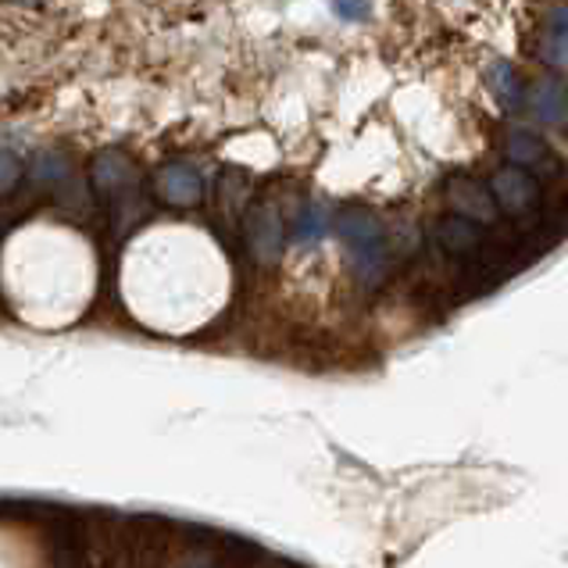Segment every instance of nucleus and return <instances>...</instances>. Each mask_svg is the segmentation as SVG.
<instances>
[{"instance_id": "obj_1", "label": "nucleus", "mask_w": 568, "mask_h": 568, "mask_svg": "<svg viewBox=\"0 0 568 568\" xmlns=\"http://www.w3.org/2000/svg\"><path fill=\"white\" fill-rule=\"evenodd\" d=\"M90 186L104 204H133L136 186H140V169L136 161L119 148H108L90 161Z\"/></svg>"}, {"instance_id": "obj_2", "label": "nucleus", "mask_w": 568, "mask_h": 568, "mask_svg": "<svg viewBox=\"0 0 568 568\" xmlns=\"http://www.w3.org/2000/svg\"><path fill=\"white\" fill-rule=\"evenodd\" d=\"M243 243L257 265H275L286 247V225L275 204H254L243 219Z\"/></svg>"}, {"instance_id": "obj_3", "label": "nucleus", "mask_w": 568, "mask_h": 568, "mask_svg": "<svg viewBox=\"0 0 568 568\" xmlns=\"http://www.w3.org/2000/svg\"><path fill=\"white\" fill-rule=\"evenodd\" d=\"M490 193L497 201V211H505L511 219H529L540 207V183L537 175L526 169L505 165L490 175Z\"/></svg>"}, {"instance_id": "obj_4", "label": "nucleus", "mask_w": 568, "mask_h": 568, "mask_svg": "<svg viewBox=\"0 0 568 568\" xmlns=\"http://www.w3.org/2000/svg\"><path fill=\"white\" fill-rule=\"evenodd\" d=\"M154 193L172 207H197L204 197V180L186 161H169L154 175Z\"/></svg>"}, {"instance_id": "obj_5", "label": "nucleus", "mask_w": 568, "mask_h": 568, "mask_svg": "<svg viewBox=\"0 0 568 568\" xmlns=\"http://www.w3.org/2000/svg\"><path fill=\"white\" fill-rule=\"evenodd\" d=\"M444 193H447V204L454 207V215L473 219L479 225H486V222L494 225L497 222V201H494L490 186L476 183L473 175H450Z\"/></svg>"}, {"instance_id": "obj_6", "label": "nucleus", "mask_w": 568, "mask_h": 568, "mask_svg": "<svg viewBox=\"0 0 568 568\" xmlns=\"http://www.w3.org/2000/svg\"><path fill=\"white\" fill-rule=\"evenodd\" d=\"M505 154H508V165H515V169L540 172V175L561 172L558 154L550 151L537 133H526V129H511V133L505 136Z\"/></svg>"}, {"instance_id": "obj_7", "label": "nucleus", "mask_w": 568, "mask_h": 568, "mask_svg": "<svg viewBox=\"0 0 568 568\" xmlns=\"http://www.w3.org/2000/svg\"><path fill=\"white\" fill-rule=\"evenodd\" d=\"M526 108L537 115V122H544L550 129L565 125L568 122V90H565V83H561V79H550V75L537 79L532 90L526 93Z\"/></svg>"}, {"instance_id": "obj_8", "label": "nucleus", "mask_w": 568, "mask_h": 568, "mask_svg": "<svg viewBox=\"0 0 568 568\" xmlns=\"http://www.w3.org/2000/svg\"><path fill=\"white\" fill-rule=\"evenodd\" d=\"M339 240L347 243V251H368V247H383V222L372 215L368 207H347L336 222Z\"/></svg>"}, {"instance_id": "obj_9", "label": "nucleus", "mask_w": 568, "mask_h": 568, "mask_svg": "<svg viewBox=\"0 0 568 568\" xmlns=\"http://www.w3.org/2000/svg\"><path fill=\"white\" fill-rule=\"evenodd\" d=\"M436 243L454 254V257H465V254H476L483 247V230H479V222L473 219H462V215H444L440 222H436V230H433Z\"/></svg>"}, {"instance_id": "obj_10", "label": "nucleus", "mask_w": 568, "mask_h": 568, "mask_svg": "<svg viewBox=\"0 0 568 568\" xmlns=\"http://www.w3.org/2000/svg\"><path fill=\"white\" fill-rule=\"evenodd\" d=\"M486 83H490V93L500 101V108L518 111L526 104V87H523V79H518V72L511 69L508 61H494L490 72H486Z\"/></svg>"}, {"instance_id": "obj_11", "label": "nucleus", "mask_w": 568, "mask_h": 568, "mask_svg": "<svg viewBox=\"0 0 568 568\" xmlns=\"http://www.w3.org/2000/svg\"><path fill=\"white\" fill-rule=\"evenodd\" d=\"M29 175H32L37 183H43V186H61V183L72 175V158L64 154V151L47 148V151H40L37 158H32Z\"/></svg>"}, {"instance_id": "obj_12", "label": "nucleus", "mask_w": 568, "mask_h": 568, "mask_svg": "<svg viewBox=\"0 0 568 568\" xmlns=\"http://www.w3.org/2000/svg\"><path fill=\"white\" fill-rule=\"evenodd\" d=\"M326 225H329L326 207H322V204H307V207L301 211V215H297V222H294V236H297L301 243L318 240L322 233H326Z\"/></svg>"}, {"instance_id": "obj_13", "label": "nucleus", "mask_w": 568, "mask_h": 568, "mask_svg": "<svg viewBox=\"0 0 568 568\" xmlns=\"http://www.w3.org/2000/svg\"><path fill=\"white\" fill-rule=\"evenodd\" d=\"M22 175H26L22 158L14 154V151H8V148H0V201L11 197V193L19 190Z\"/></svg>"}, {"instance_id": "obj_14", "label": "nucleus", "mask_w": 568, "mask_h": 568, "mask_svg": "<svg viewBox=\"0 0 568 568\" xmlns=\"http://www.w3.org/2000/svg\"><path fill=\"white\" fill-rule=\"evenodd\" d=\"M336 14L347 22H362L368 19V0H336Z\"/></svg>"}, {"instance_id": "obj_15", "label": "nucleus", "mask_w": 568, "mask_h": 568, "mask_svg": "<svg viewBox=\"0 0 568 568\" xmlns=\"http://www.w3.org/2000/svg\"><path fill=\"white\" fill-rule=\"evenodd\" d=\"M547 32H555V37H568V4L555 8L547 14Z\"/></svg>"}]
</instances>
